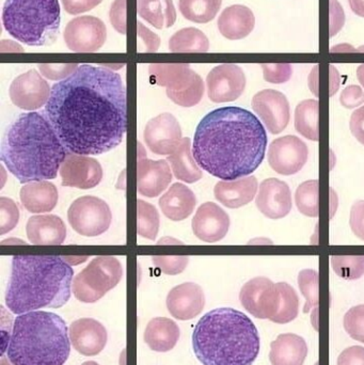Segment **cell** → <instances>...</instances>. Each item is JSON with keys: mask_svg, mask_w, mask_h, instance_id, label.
<instances>
[{"mask_svg": "<svg viewBox=\"0 0 364 365\" xmlns=\"http://www.w3.org/2000/svg\"><path fill=\"white\" fill-rule=\"evenodd\" d=\"M26 232L29 242L38 246H59L66 237V225L56 215L30 217Z\"/></svg>", "mask_w": 364, "mask_h": 365, "instance_id": "cb8c5ba5", "label": "cell"}, {"mask_svg": "<svg viewBox=\"0 0 364 365\" xmlns=\"http://www.w3.org/2000/svg\"><path fill=\"white\" fill-rule=\"evenodd\" d=\"M102 1L103 0H61L64 10L72 15L91 11Z\"/></svg>", "mask_w": 364, "mask_h": 365, "instance_id": "681fc988", "label": "cell"}, {"mask_svg": "<svg viewBox=\"0 0 364 365\" xmlns=\"http://www.w3.org/2000/svg\"><path fill=\"white\" fill-rule=\"evenodd\" d=\"M45 115L66 151L100 155L117 148L128 128L126 91L121 76L83 64L51 88Z\"/></svg>", "mask_w": 364, "mask_h": 365, "instance_id": "6da1fadb", "label": "cell"}, {"mask_svg": "<svg viewBox=\"0 0 364 365\" xmlns=\"http://www.w3.org/2000/svg\"><path fill=\"white\" fill-rule=\"evenodd\" d=\"M66 156L46 115L36 111L21 113L9 126L0 151L9 173L23 184L56 179Z\"/></svg>", "mask_w": 364, "mask_h": 365, "instance_id": "3957f363", "label": "cell"}, {"mask_svg": "<svg viewBox=\"0 0 364 365\" xmlns=\"http://www.w3.org/2000/svg\"><path fill=\"white\" fill-rule=\"evenodd\" d=\"M259 182L256 177L241 178L235 181H222L216 184L214 195L216 200L229 208L247 205L258 192Z\"/></svg>", "mask_w": 364, "mask_h": 365, "instance_id": "d4e9b609", "label": "cell"}, {"mask_svg": "<svg viewBox=\"0 0 364 365\" xmlns=\"http://www.w3.org/2000/svg\"><path fill=\"white\" fill-rule=\"evenodd\" d=\"M167 160L170 163L173 175L180 181L192 184L202 179V170L194 160L189 138H183L181 145Z\"/></svg>", "mask_w": 364, "mask_h": 365, "instance_id": "4dcf8cb0", "label": "cell"}, {"mask_svg": "<svg viewBox=\"0 0 364 365\" xmlns=\"http://www.w3.org/2000/svg\"><path fill=\"white\" fill-rule=\"evenodd\" d=\"M264 79L271 83H284L290 81L293 68L288 63L262 64Z\"/></svg>", "mask_w": 364, "mask_h": 365, "instance_id": "ee69618b", "label": "cell"}, {"mask_svg": "<svg viewBox=\"0 0 364 365\" xmlns=\"http://www.w3.org/2000/svg\"><path fill=\"white\" fill-rule=\"evenodd\" d=\"M139 16L157 29L170 28L177 21L173 0H137Z\"/></svg>", "mask_w": 364, "mask_h": 365, "instance_id": "1f68e13d", "label": "cell"}, {"mask_svg": "<svg viewBox=\"0 0 364 365\" xmlns=\"http://www.w3.org/2000/svg\"><path fill=\"white\" fill-rule=\"evenodd\" d=\"M194 191L182 182H175L160 199V207L167 218L181 221L188 218L196 207Z\"/></svg>", "mask_w": 364, "mask_h": 365, "instance_id": "4316f807", "label": "cell"}, {"mask_svg": "<svg viewBox=\"0 0 364 365\" xmlns=\"http://www.w3.org/2000/svg\"><path fill=\"white\" fill-rule=\"evenodd\" d=\"M0 365H13L9 361L8 358H2L1 362H0Z\"/></svg>", "mask_w": 364, "mask_h": 365, "instance_id": "9f6ffc18", "label": "cell"}, {"mask_svg": "<svg viewBox=\"0 0 364 365\" xmlns=\"http://www.w3.org/2000/svg\"><path fill=\"white\" fill-rule=\"evenodd\" d=\"M166 304L169 312L175 319L189 321L198 317L204 309V292L196 283H183L169 292Z\"/></svg>", "mask_w": 364, "mask_h": 365, "instance_id": "44dd1931", "label": "cell"}, {"mask_svg": "<svg viewBox=\"0 0 364 365\" xmlns=\"http://www.w3.org/2000/svg\"><path fill=\"white\" fill-rule=\"evenodd\" d=\"M143 138L147 148L157 155H171L183 140L179 121L168 113L147 122Z\"/></svg>", "mask_w": 364, "mask_h": 365, "instance_id": "e0dca14e", "label": "cell"}, {"mask_svg": "<svg viewBox=\"0 0 364 365\" xmlns=\"http://www.w3.org/2000/svg\"><path fill=\"white\" fill-rule=\"evenodd\" d=\"M109 19L119 34H126V0H115L109 11Z\"/></svg>", "mask_w": 364, "mask_h": 365, "instance_id": "bcb514c9", "label": "cell"}, {"mask_svg": "<svg viewBox=\"0 0 364 365\" xmlns=\"http://www.w3.org/2000/svg\"><path fill=\"white\" fill-rule=\"evenodd\" d=\"M68 220L77 233L87 237H95L109 229L113 214L104 200L93 195H85L71 204L68 210Z\"/></svg>", "mask_w": 364, "mask_h": 365, "instance_id": "30bf717a", "label": "cell"}, {"mask_svg": "<svg viewBox=\"0 0 364 365\" xmlns=\"http://www.w3.org/2000/svg\"><path fill=\"white\" fill-rule=\"evenodd\" d=\"M58 0H6L2 24L10 36L28 46H48L59 34Z\"/></svg>", "mask_w": 364, "mask_h": 365, "instance_id": "52a82bcc", "label": "cell"}, {"mask_svg": "<svg viewBox=\"0 0 364 365\" xmlns=\"http://www.w3.org/2000/svg\"><path fill=\"white\" fill-rule=\"evenodd\" d=\"M295 203L301 214L311 218H316L320 212L318 205V181L310 180V181L301 182L295 192Z\"/></svg>", "mask_w": 364, "mask_h": 365, "instance_id": "8d00e7d4", "label": "cell"}, {"mask_svg": "<svg viewBox=\"0 0 364 365\" xmlns=\"http://www.w3.org/2000/svg\"><path fill=\"white\" fill-rule=\"evenodd\" d=\"M172 181V173L167 160H152L139 156L137 165V189L141 195L155 197L166 190Z\"/></svg>", "mask_w": 364, "mask_h": 365, "instance_id": "603a6c76", "label": "cell"}, {"mask_svg": "<svg viewBox=\"0 0 364 365\" xmlns=\"http://www.w3.org/2000/svg\"><path fill=\"white\" fill-rule=\"evenodd\" d=\"M348 2L355 14L364 17V0H348Z\"/></svg>", "mask_w": 364, "mask_h": 365, "instance_id": "db71d44e", "label": "cell"}, {"mask_svg": "<svg viewBox=\"0 0 364 365\" xmlns=\"http://www.w3.org/2000/svg\"><path fill=\"white\" fill-rule=\"evenodd\" d=\"M81 365H100V364H96V362H94V361H87V362H85V364H83Z\"/></svg>", "mask_w": 364, "mask_h": 365, "instance_id": "6f0895ef", "label": "cell"}, {"mask_svg": "<svg viewBox=\"0 0 364 365\" xmlns=\"http://www.w3.org/2000/svg\"><path fill=\"white\" fill-rule=\"evenodd\" d=\"M51 92L48 83L36 70H29L17 76L9 89L13 104L24 110L30 111L46 105Z\"/></svg>", "mask_w": 364, "mask_h": 365, "instance_id": "2e32d148", "label": "cell"}, {"mask_svg": "<svg viewBox=\"0 0 364 365\" xmlns=\"http://www.w3.org/2000/svg\"><path fill=\"white\" fill-rule=\"evenodd\" d=\"M295 130L312 141H318V101L305 100L295 109Z\"/></svg>", "mask_w": 364, "mask_h": 365, "instance_id": "d6a6232c", "label": "cell"}, {"mask_svg": "<svg viewBox=\"0 0 364 365\" xmlns=\"http://www.w3.org/2000/svg\"><path fill=\"white\" fill-rule=\"evenodd\" d=\"M68 334L73 347L87 357L98 355L106 346L108 339L106 328L93 319H80L73 322Z\"/></svg>", "mask_w": 364, "mask_h": 365, "instance_id": "7402d4cb", "label": "cell"}, {"mask_svg": "<svg viewBox=\"0 0 364 365\" xmlns=\"http://www.w3.org/2000/svg\"><path fill=\"white\" fill-rule=\"evenodd\" d=\"M350 225L353 233L364 240V200L355 202L350 210Z\"/></svg>", "mask_w": 364, "mask_h": 365, "instance_id": "c3c4849f", "label": "cell"}, {"mask_svg": "<svg viewBox=\"0 0 364 365\" xmlns=\"http://www.w3.org/2000/svg\"><path fill=\"white\" fill-rule=\"evenodd\" d=\"M333 272L345 280H358L364 274V255H333Z\"/></svg>", "mask_w": 364, "mask_h": 365, "instance_id": "f35d334b", "label": "cell"}, {"mask_svg": "<svg viewBox=\"0 0 364 365\" xmlns=\"http://www.w3.org/2000/svg\"><path fill=\"white\" fill-rule=\"evenodd\" d=\"M340 103L344 108L354 109L364 104V92L356 85L348 86L340 96Z\"/></svg>", "mask_w": 364, "mask_h": 365, "instance_id": "7dc6e473", "label": "cell"}, {"mask_svg": "<svg viewBox=\"0 0 364 365\" xmlns=\"http://www.w3.org/2000/svg\"><path fill=\"white\" fill-rule=\"evenodd\" d=\"M251 106L271 134H280L290 123V102L277 90L266 89L258 92L252 98Z\"/></svg>", "mask_w": 364, "mask_h": 365, "instance_id": "5bb4252c", "label": "cell"}, {"mask_svg": "<svg viewBox=\"0 0 364 365\" xmlns=\"http://www.w3.org/2000/svg\"><path fill=\"white\" fill-rule=\"evenodd\" d=\"M152 262L156 267L160 268L164 274H181L185 270L186 266L188 265L189 257L186 255L181 257H170V255H155L152 257Z\"/></svg>", "mask_w": 364, "mask_h": 365, "instance_id": "7bdbcfd3", "label": "cell"}, {"mask_svg": "<svg viewBox=\"0 0 364 365\" xmlns=\"http://www.w3.org/2000/svg\"><path fill=\"white\" fill-rule=\"evenodd\" d=\"M62 186L91 189L103 179V169L94 158L77 154H68L60 168Z\"/></svg>", "mask_w": 364, "mask_h": 365, "instance_id": "ac0fdd59", "label": "cell"}, {"mask_svg": "<svg viewBox=\"0 0 364 365\" xmlns=\"http://www.w3.org/2000/svg\"><path fill=\"white\" fill-rule=\"evenodd\" d=\"M137 25H138V36L145 44V51L147 53L157 51L160 44V36L145 27L140 21H137Z\"/></svg>", "mask_w": 364, "mask_h": 365, "instance_id": "f5cc1de1", "label": "cell"}, {"mask_svg": "<svg viewBox=\"0 0 364 365\" xmlns=\"http://www.w3.org/2000/svg\"><path fill=\"white\" fill-rule=\"evenodd\" d=\"M41 73L46 78L58 81V79H66V77L72 75L78 68L77 64H40L38 66Z\"/></svg>", "mask_w": 364, "mask_h": 365, "instance_id": "f6af8a7d", "label": "cell"}, {"mask_svg": "<svg viewBox=\"0 0 364 365\" xmlns=\"http://www.w3.org/2000/svg\"><path fill=\"white\" fill-rule=\"evenodd\" d=\"M222 0H179L180 11L188 21L205 24L213 21Z\"/></svg>", "mask_w": 364, "mask_h": 365, "instance_id": "e575fe53", "label": "cell"}, {"mask_svg": "<svg viewBox=\"0 0 364 365\" xmlns=\"http://www.w3.org/2000/svg\"><path fill=\"white\" fill-rule=\"evenodd\" d=\"M266 130L256 115L236 106L207 113L197 126L192 154L200 168L222 181L249 177L264 160Z\"/></svg>", "mask_w": 364, "mask_h": 365, "instance_id": "7a4b0ae2", "label": "cell"}, {"mask_svg": "<svg viewBox=\"0 0 364 365\" xmlns=\"http://www.w3.org/2000/svg\"><path fill=\"white\" fill-rule=\"evenodd\" d=\"M192 349L203 365H252L260 354L261 339L247 315L232 308H218L197 324Z\"/></svg>", "mask_w": 364, "mask_h": 365, "instance_id": "5b68a950", "label": "cell"}, {"mask_svg": "<svg viewBox=\"0 0 364 365\" xmlns=\"http://www.w3.org/2000/svg\"><path fill=\"white\" fill-rule=\"evenodd\" d=\"M277 284L281 294V302H280L279 311L271 322L282 325V324L291 323L298 317L299 297L296 291L288 283L279 282Z\"/></svg>", "mask_w": 364, "mask_h": 365, "instance_id": "74e56055", "label": "cell"}, {"mask_svg": "<svg viewBox=\"0 0 364 365\" xmlns=\"http://www.w3.org/2000/svg\"><path fill=\"white\" fill-rule=\"evenodd\" d=\"M181 331L175 322L167 317H156L147 324L145 330V342L158 353H167L175 349Z\"/></svg>", "mask_w": 364, "mask_h": 365, "instance_id": "f546056e", "label": "cell"}, {"mask_svg": "<svg viewBox=\"0 0 364 365\" xmlns=\"http://www.w3.org/2000/svg\"><path fill=\"white\" fill-rule=\"evenodd\" d=\"M338 365H364V347L357 345L344 349L338 358Z\"/></svg>", "mask_w": 364, "mask_h": 365, "instance_id": "f907efd6", "label": "cell"}, {"mask_svg": "<svg viewBox=\"0 0 364 365\" xmlns=\"http://www.w3.org/2000/svg\"><path fill=\"white\" fill-rule=\"evenodd\" d=\"M19 220V210L10 197H0V234L12 231Z\"/></svg>", "mask_w": 364, "mask_h": 365, "instance_id": "b9f144b4", "label": "cell"}, {"mask_svg": "<svg viewBox=\"0 0 364 365\" xmlns=\"http://www.w3.org/2000/svg\"><path fill=\"white\" fill-rule=\"evenodd\" d=\"M74 270L57 255H15L6 291V304L14 314L58 309L71 298Z\"/></svg>", "mask_w": 364, "mask_h": 365, "instance_id": "277c9868", "label": "cell"}, {"mask_svg": "<svg viewBox=\"0 0 364 365\" xmlns=\"http://www.w3.org/2000/svg\"><path fill=\"white\" fill-rule=\"evenodd\" d=\"M229 229L230 217L213 202L202 204L192 219V231L202 242H220L226 237Z\"/></svg>", "mask_w": 364, "mask_h": 365, "instance_id": "ffe728a7", "label": "cell"}, {"mask_svg": "<svg viewBox=\"0 0 364 365\" xmlns=\"http://www.w3.org/2000/svg\"><path fill=\"white\" fill-rule=\"evenodd\" d=\"M207 86L212 102H233L245 91V73L236 64H220L207 75Z\"/></svg>", "mask_w": 364, "mask_h": 365, "instance_id": "9a60e30c", "label": "cell"}, {"mask_svg": "<svg viewBox=\"0 0 364 365\" xmlns=\"http://www.w3.org/2000/svg\"><path fill=\"white\" fill-rule=\"evenodd\" d=\"M256 207L269 219H282L292 210L290 186L281 180H264L261 182L256 199Z\"/></svg>", "mask_w": 364, "mask_h": 365, "instance_id": "d6986e66", "label": "cell"}, {"mask_svg": "<svg viewBox=\"0 0 364 365\" xmlns=\"http://www.w3.org/2000/svg\"><path fill=\"white\" fill-rule=\"evenodd\" d=\"M357 78H358L359 83H360L361 86L364 88V64H361V66H359V68H357Z\"/></svg>", "mask_w": 364, "mask_h": 365, "instance_id": "11a10c76", "label": "cell"}, {"mask_svg": "<svg viewBox=\"0 0 364 365\" xmlns=\"http://www.w3.org/2000/svg\"><path fill=\"white\" fill-rule=\"evenodd\" d=\"M309 150L296 136L280 137L269 145V164L278 175H294L305 167Z\"/></svg>", "mask_w": 364, "mask_h": 365, "instance_id": "4fadbf2b", "label": "cell"}, {"mask_svg": "<svg viewBox=\"0 0 364 365\" xmlns=\"http://www.w3.org/2000/svg\"><path fill=\"white\" fill-rule=\"evenodd\" d=\"M58 197L55 185L46 181L28 182L21 189V204L32 214L51 212L57 205Z\"/></svg>", "mask_w": 364, "mask_h": 365, "instance_id": "f1b7e54d", "label": "cell"}, {"mask_svg": "<svg viewBox=\"0 0 364 365\" xmlns=\"http://www.w3.org/2000/svg\"><path fill=\"white\" fill-rule=\"evenodd\" d=\"M350 128L353 136L364 145V106L355 110L350 115Z\"/></svg>", "mask_w": 364, "mask_h": 365, "instance_id": "816d5d0a", "label": "cell"}, {"mask_svg": "<svg viewBox=\"0 0 364 365\" xmlns=\"http://www.w3.org/2000/svg\"><path fill=\"white\" fill-rule=\"evenodd\" d=\"M343 326L350 338L364 344V304L353 307L346 312Z\"/></svg>", "mask_w": 364, "mask_h": 365, "instance_id": "60d3db41", "label": "cell"}, {"mask_svg": "<svg viewBox=\"0 0 364 365\" xmlns=\"http://www.w3.org/2000/svg\"><path fill=\"white\" fill-rule=\"evenodd\" d=\"M298 285L301 294L305 296L306 302L303 313L318 310V272L314 269H303L298 274Z\"/></svg>", "mask_w": 364, "mask_h": 365, "instance_id": "ab89813d", "label": "cell"}, {"mask_svg": "<svg viewBox=\"0 0 364 365\" xmlns=\"http://www.w3.org/2000/svg\"><path fill=\"white\" fill-rule=\"evenodd\" d=\"M308 356V345L303 336L295 334L278 336L271 344V365H303Z\"/></svg>", "mask_w": 364, "mask_h": 365, "instance_id": "83f0119b", "label": "cell"}, {"mask_svg": "<svg viewBox=\"0 0 364 365\" xmlns=\"http://www.w3.org/2000/svg\"><path fill=\"white\" fill-rule=\"evenodd\" d=\"M66 322L55 313L32 311L13 323L6 358L13 365H63L70 357Z\"/></svg>", "mask_w": 364, "mask_h": 365, "instance_id": "8992f818", "label": "cell"}, {"mask_svg": "<svg viewBox=\"0 0 364 365\" xmlns=\"http://www.w3.org/2000/svg\"><path fill=\"white\" fill-rule=\"evenodd\" d=\"M152 81L167 88V96L182 107L196 106L204 94V83L187 63H154L149 68Z\"/></svg>", "mask_w": 364, "mask_h": 365, "instance_id": "ba28073f", "label": "cell"}, {"mask_svg": "<svg viewBox=\"0 0 364 365\" xmlns=\"http://www.w3.org/2000/svg\"><path fill=\"white\" fill-rule=\"evenodd\" d=\"M63 36L70 51L94 53L106 42V26L98 17L90 15L76 17L66 25Z\"/></svg>", "mask_w": 364, "mask_h": 365, "instance_id": "7c38bea8", "label": "cell"}, {"mask_svg": "<svg viewBox=\"0 0 364 365\" xmlns=\"http://www.w3.org/2000/svg\"><path fill=\"white\" fill-rule=\"evenodd\" d=\"M169 49L172 53H207L209 41L197 28H184L175 32L169 40Z\"/></svg>", "mask_w": 364, "mask_h": 365, "instance_id": "836d02e7", "label": "cell"}, {"mask_svg": "<svg viewBox=\"0 0 364 365\" xmlns=\"http://www.w3.org/2000/svg\"><path fill=\"white\" fill-rule=\"evenodd\" d=\"M256 17L248 6L234 4L222 11L218 19V29L229 40H241L251 34Z\"/></svg>", "mask_w": 364, "mask_h": 365, "instance_id": "484cf974", "label": "cell"}, {"mask_svg": "<svg viewBox=\"0 0 364 365\" xmlns=\"http://www.w3.org/2000/svg\"><path fill=\"white\" fill-rule=\"evenodd\" d=\"M239 300L256 319L271 321L279 311L281 294L277 283L265 277H256L241 287Z\"/></svg>", "mask_w": 364, "mask_h": 365, "instance_id": "8fae6325", "label": "cell"}, {"mask_svg": "<svg viewBox=\"0 0 364 365\" xmlns=\"http://www.w3.org/2000/svg\"><path fill=\"white\" fill-rule=\"evenodd\" d=\"M123 276L119 259L110 255L94 257L72 283L75 297L81 302L93 304L115 289Z\"/></svg>", "mask_w": 364, "mask_h": 365, "instance_id": "9c48e42d", "label": "cell"}, {"mask_svg": "<svg viewBox=\"0 0 364 365\" xmlns=\"http://www.w3.org/2000/svg\"><path fill=\"white\" fill-rule=\"evenodd\" d=\"M137 232L141 237L155 240L160 230V214L155 206L147 202L137 201Z\"/></svg>", "mask_w": 364, "mask_h": 365, "instance_id": "d590c367", "label": "cell"}]
</instances>
